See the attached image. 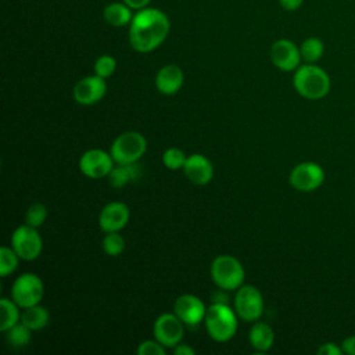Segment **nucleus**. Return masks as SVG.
I'll use <instances>...</instances> for the list:
<instances>
[{
	"label": "nucleus",
	"mask_w": 355,
	"mask_h": 355,
	"mask_svg": "<svg viewBox=\"0 0 355 355\" xmlns=\"http://www.w3.org/2000/svg\"><path fill=\"white\" fill-rule=\"evenodd\" d=\"M140 176V168L136 164H118V166H114L110 172L108 182L112 187L119 189L126 186L128 183L136 180Z\"/></svg>",
	"instance_id": "nucleus-20"
},
{
	"label": "nucleus",
	"mask_w": 355,
	"mask_h": 355,
	"mask_svg": "<svg viewBox=\"0 0 355 355\" xmlns=\"http://www.w3.org/2000/svg\"><path fill=\"white\" fill-rule=\"evenodd\" d=\"M4 333H6L8 344L14 348L26 347L31 341V337H32V330L26 324H24L22 322H18L17 324L10 327Z\"/></svg>",
	"instance_id": "nucleus-24"
},
{
	"label": "nucleus",
	"mask_w": 355,
	"mask_h": 355,
	"mask_svg": "<svg viewBox=\"0 0 355 355\" xmlns=\"http://www.w3.org/2000/svg\"><path fill=\"white\" fill-rule=\"evenodd\" d=\"M234 311L247 322L259 319L263 312V298L261 291L251 284H243L239 287L234 297Z\"/></svg>",
	"instance_id": "nucleus-8"
},
{
	"label": "nucleus",
	"mask_w": 355,
	"mask_h": 355,
	"mask_svg": "<svg viewBox=\"0 0 355 355\" xmlns=\"http://www.w3.org/2000/svg\"><path fill=\"white\" fill-rule=\"evenodd\" d=\"M250 344L259 352H265L272 348L275 343V333L268 323H255L250 330Z\"/></svg>",
	"instance_id": "nucleus-19"
},
{
	"label": "nucleus",
	"mask_w": 355,
	"mask_h": 355,
	"mask_svg": "<svg viewBox=\"0 0 355 355\" xmlns=\"http://www.w3.org/2000/svg\"><path fill=\"white\" fill-rule=\"evenodd\" d=\"M103 17L108 25L115 26V28L130 25L132 19H133L132 8L128 4H125L123 1L122 3L115 1V3L107 4L104 7Z\"/></svg>",
	"instance_id": "nucleus-18"
},
{
	"label": "nucleus",
	"mask_w": 355,
	"mask_h": 355,
	"mask_svg": "<svg viewBox=\"0 0 355 355\" xmlns=\"http://www.w3.org/2000/svg\"><path fill=\"white\" fill-rule=\"evenodd\" d=\"M183 71L175 65V64H168L162 67L155 76V86L162 94H175L180 90L183 85Z\"/></svg>",
	"instance_id": "nucleus-17"
},
{
	"label": "nucleus",
	"mask_w": 355,
	"mask_h": 355,
	"mask_svg": "<svg viewBox=\"0 0 355 355\" xmlns=\"http://www.w3.org/2000/svg\"><path fill=\"white\" fill-rule=\"evenodd\" d=\"M49 320H50L49 311L44 306H40L39 304L24 308V312L21 315V322L26 324L32 331L46 327Z\"/></svg>",
	"instance_id": "nucleus-21"
},
{
	"label": "nucleus",
	"mask_w": 355,
	"mask_h": 355,
	"mask_svg": "<svg viewBox=\"0 0 355 355\" xmlns=\"http://www.w3.org/2000/svg\"><path fill=\"white\" fill-rule=\"evenodd\" d=\"M318 355H343V349L341 345L329 341L318 348Z\"/></svg>",
	"instance_id": "nucleus-31"
},
{
	"label": "nucleus",
	"mask_w": 355,
	"mask_h": 355,
	"mask_svg": "<svg viewBox=\"0 0 355 355\" xmlns=\"http://www.w3.org/2000/svg\"><path fill=\"white\" fill-rule=\"evenodd\" d=\"M114 158L111 153L92 148L82 154L79 159L80 172L90 179H100L110 175L114 168Z\"/></svg>",
	"instance_id": "nucleus-11"
},
{
	"label": "nucleus",
	"mask_w": 355,
	"mask_h": 355,
	"mask_svg": "<svg viewBox=\"0 0 355 355\" xmlns=\"http://www.w3.org/2000/svg\"><path fill=\"white\" fill-rule=\"evenodd\" d=\"M107 92L105 79L98 75L85 76L75 85L72 90L73 100L82 105H92L98 103Z\"/></svg>",
	"instance_id": "nucleus-13"
},
{
	"label": "nucleus",
	"mask_w": 355,
	"mask_h": 355,
	"mask_svg": "<svg viewBox=\"0 0 355 355\" xmlns=\"http://www.w3.org/2000/svg\"><path fill=\"white\" fill-rule=\"evenodd\" d=\"M116 69V61L114 57L108 55V54H104V55H100L96 62H94V72L96 75L101 76V78H110Z\"/></svg>",
	"instance_id": "nucleus-29"
},
{
	"label": "nucleus",
	"mask_w": 355,
	"mask_h": 355,
	"mask_svg": "<svg viewBox=\"0 0 355 355\" xmlns=\"http://www.w3.org/2000/svg\"><path fill=\"white\" fill-rule=\"evenodd\" d=\"M183 322L173 313H162L154 322L153 333L158 343H161L165 348H175L180 344L184 333Z\"/></svg>",
	"instance_id": "nucleus-10"
},
{
	"label": "nucleus",
	"mask_w": 355,
	"mask_h": 355,
	"mask_svg": "<svg viewBox=\"0 0 355 355\" xmlns=\"http://www.w3.org/2000/svg\"><path fill=\"white\" fill-rule=\"evenodd\" d=\"M18 254L12 250V247L3 245L0 248V275L6 277L7 275L12 273L18 266Z\"/></svg>",
	"instance_id": "nucleus-25"
},
{
	"label": "nucleus",
	"mask_w": 355,
	"mask_h": 355,
	"mask_svg": "<svg viewBox=\"0 0 355 355\" xmlns=\"http://www.w3.org/2000/svg\"><path fill=\"white\" fill-rule=\"evenodd\" d=\"M173 312L187 326H197L204 318L207 308L204 302L194 294H183L176 298Z\"/></svg>",
	"instance_id": "nucleus-14"
},
{
	"label": "nucleus",
	"mask_w": 355,
	"mask_h": 355,
	"mask_svg": "<svg viewBox=\"0 0 355 355\" xmlns=\"http://www.w3.org/2000/svg\"><path fill=\"white\" fill-rule=\"evenodd\" d=\"M290 184L298 191H313L319 189L324 182V171L323 168L312 161L300 162L295 165L288 176Z\"/></svg>",
	"instance_id": "nucleus-9"
},
{
	"label": "nucleus",
	"mask_w": 355,
	"mask_h": 355,
	"mask_svg": "<svg viewBox=\"0 0 355 355\" xmlns=\"http://www.w3.org/2000/svg\"><path fill=\"white\" fill-rule=\"evenodd\" d=\"M341 349L345 355H355V336H348L341 341Z\"/></svg>",
	"instance_id": "nucleus-32"
},
{
	"label": "nucleus",
	"mask_w": 355,
	"mask_h": 355,
	"mask_svg": "<svg viewBox=\"0 0 355 355\" xmlns=\"http://www.w3.org/2000/svg\"><path fill=\"white\" fill-rule=\"evenodd\" d=\"M0 311H1V320H0V330L7 331L10 327L17 324L21 319L18 305L14 300H8L3 297L0 300Z\"/></svg>",
	"instance_id": "nucleus-22"
},
{
	"label": "nucleus",
	"mask_w": 355,
	"mask_h": 355,
	"mask_svg": "<svg viewBox=\"0 0 355 355\" xmlns=\"http://www.w3.org/2000/svg\"><path fill=\"white\" fill-rule=\"evenodd\" d=\"M125 248V239L118 232H110L103 239V250L107 255L116 257Z\"/></svg>",
	"instance_id": "nucleus-26"
},
{
	"label": "nucleus",
	"mask_w": 355,
	"mask_h": 355,
	"mask_svg": "<svg viewBox=\"0 0 355 355\" xmlns=\"http://www.w3.org/2000/svg\"><path fill=\"white\" fill-rule=\"evenodd\" d=\"M139 355H164L165 347L157 340H146L137 347Z\"/></svg>",
	"instance_id": "nucleus-30"
},
{
	"label": "nucleus",
	"mask_w": 355,
	"mask_h": 355,
	"mask_svg": "<svg viewBox=\"0 0 355 355\" xmlns=\"http://www.w3.org/2000/svg\"><path fill=\"white\" fill-rule=\"evenodd\" d=\"M183 172L186 178L194 184H207L214 178L212 162L201 154H191L187 157Z\"/></svg>",
	"instance_id": "nucleus-16"
},
{
	"label": "nucleus",
	"mask_w": 355,
	"mask_h": 355,
	"mask_svg": "<svg viewBox=\"0 0 355 355\" xmlns=\"http://www.w3.org/2000/svg\"><path fill=\"white\" fill-rule=\"evenodd\" d=\"M186 159H187L186 154L180 148H176V147H171V148L165 150L162 154L164 165L172 171L183 169Z\"/></svg>",
	"instance_id": "nucleus-27"
},
{
	"label": "nucleus",
	"mask_w": 355,
	"mask_h": 355,
	"mask_svg": "<svg viewBox=\"0 0 355 355\" xmlns=\"http://www.w3.org/2000/svg\"><path fill=\"white\" fill-rule=\"evenodd\" d=\"M173 354H175V355H194L196 351H194L191 347L186 345V344H178V345L173 348Z\"/></svg>",
	"instance_id": "nucleus-35"
},
{
	"label": "nucleus",
	"mask_w": 355,
	"mask_h": 355,
	"mask_svg": "<svg viewBox=\"0 0 355 355\" xmlns=\"http://www.w3.org/2000/svg\"><path fill=\"white\" fill-rule=\"evenodd\" d=\"M244 268L232 255H219L211 265V277L220 290H237L244 283Z\"/></svg>",
	"instance_id": "nucleus-4"
},
{
	"label": "nucleus",
	"mask_w": 355,
	"mask_h": 355,
	"mask_svg": "<svg viewBox=\"0 0 355 355\" xmlns=\"http://www.w3.org/2000/svg\"><path fill=\"white\" fill-rule=\"evenodd\" d=\"M11 247L21 259L33 261L40 255L43 241L36 227L25 223L14 230L11 236Z\"/></svg>",
	"instance_id": "nucleus-7"
},
{
	"label": "nucleus",
	"mask_w": 355,
	"mask_h": 355,
	"mask_svg": "<svg viewBox=\"0 0 355 355\" xmlns=\"http://www.w3.org/2000/svg\"><path fill=\"white\" fill-rule=\"evenodd\" d=\"M125 4H128L132 10H141L144 7H148L151 0H122Z\"/></svg>",
	"instance_id": "nucleus-34"
},
{
	"label": "nucleus",
	"mask_w": 355,
	"mask_h": 355,
	"mask_svg": "<svg viewBox=\"0 0 355 355\" xmlns=\"http://www.w3.org/2000/svg\"><path fill=\"white\" fill-rule=\"evenodd\" d=\"M47 218V208L42 202H33L29 205L25 214V222L29 226L39 227Z\"/></svg>",
	"instance_id": "nucleus-28"
},
{
	"label": "nucleus",
	"mask_w": 355,
	"mask_h": 355,
	"mask_svg": "<svg viewBox=\"0 0 355 355\" xmlns=\"http://www.w3.org/2000/svg\"><path fill=\"white\" fill-rule=\"evenodd\" d=\"M270 60L279 69L291 72L300 67L302 58L300 47L294 42L288 39H279L270 47Z\"/></svg>",
	"instance_id": "nucleus-12"
},
{
	"label": "nucleus",
	"mask_w": 355,
	"mask_h": 355,
	"mask_svg": "<svg viewBox=\"0 0 355 355\" xmlns=\"http://www.w3.org/2000/svg\"><path fill=\"white\" fill-rule=\"evenodd\" d=\"M44 295V284L35 273L18 276L11 287V298L21 308L37 305Z\"/></svg>",
	"instance_id": "nucleus-6"
},
{
	"label": "nucleus",
	"mask_w": 355,
	"mask_h": 355,
	"mask_svg": "<svg viewBox=\"0 0 355 355\" xmlns=\"http://www.w3.org/2000/svg\"><path fill=\"white\" fill-rule=\"evenodd\" d=\"M294 89L308 100H320L330 92V78L324 69L315 64H305L295 69Z\"/></svg>",
	"instance_id": "nucleus-2"
},
{
	"label": "nucleus",
	"mask_w": 355,
	"mask_h": 355,
	"mask_svg": "<svg viewBox=\"0 0 355 355\" xmlns=\"http://www.w3.org/2000/svg\"><path fill=\"white\" fill-rule=\"evenodd\" d=\"M300 51H301V58L306 62V64H315L316 61H319L324 53V44L319 37H308L305 39L301 46H300Z\"/></svg>",
	"instance_id": "nucleus-23"
},
{
	"label": "nucleus",
	"mask_w": 355,
	"mask_h": 355,
	"mask_svg": "<svg viewBox=\"0 0 355 355\" xmlns=\"http://www.w3.org/2000/svg\"><path fill=\"white\" fill-rule=\"evenodd\" d=\"M129 208L126 204L114 201L107 204L98 215V226L103 232H119L129 222Z\"/></svg>",
	"instance_id": "nucleus-15"
},
{
	"label": "nucleus",
	"mask_w": 355,
	"mask_h": 355,
	"mask_svg": "<svg viewBox=\"0 0 355 355\" xmlns=\"http://www.w3.org/2000/svg\"><path fill=\"white\" fill-rule=\"evenodd\" d=\"M205 327L211 338L223 343L229 341L237 331V318L226 302H214L205 312Z\"/></svg>",
	"instance_id": "nucleus-3"
},
{
	"label": "nucleus",
	"mask_w": 355,
	"mask_h": 355,
	"mask_svg": "<svg viewBox=\"0 0 355 355\" xmlns=\"http://www.w3.org/2000/svg\"><path fill=\"white\" fill-rule=\"evenodd\" d=\"M147 150V140L139 132H123L111 144V155L116 164H136Z\"/></svg>",
	"instance_id": "nucleus-5"
},
{
	"label": "nucleus",
	"mask_w": 355,
	"mask_h": 355,
	"mask_svg": "<svg viewBox=\"0 0 355 355\" xmlns=\"http://www.w3.org/2000/svg\"><path fill=\"white\" fill-rule=\"evenodd\" d=\"M279 3H280V6H282L284 10H287V11H295V10H298V8L302 6L304 0H279Z\"/></svg>",
	"instance_id": "nucleus-33"
},
{
	"label": "nucleus",
	"mask_w": 355,
	"mask_h": 355,
	"mask_svg": "<svg viewBox=\"0 0 355 355\" xmlns=\"http://www.w3.org/2000/svg\"><path fill=\"white\" fill-rule=\"evenodd\" d=\"M171 29L168 15L154 7L137 10L129 25V43L139 53H150L159 47Z\"/></svg>",
	"instance_id": "nucleus-1"
}]
</instances>
